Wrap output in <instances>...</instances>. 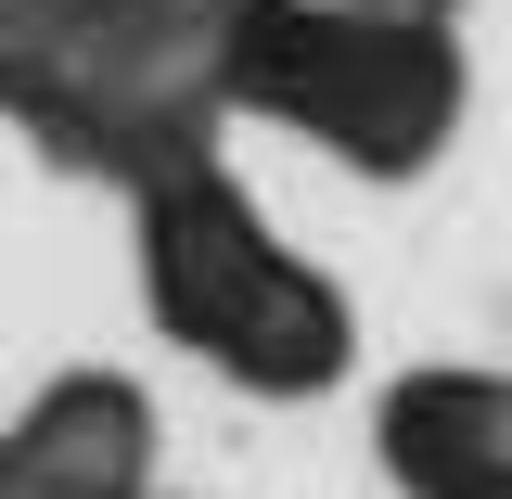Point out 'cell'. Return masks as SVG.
<instances>
[{
    "instance_id": "5",
    "label": "cell",
    "mask_w": 512,
    "mask_h": 499,
    "mask_svg": "<svg viewBox=\"0 0 512 499\" xmlns=\"http://www.w3.org/2000/svg\"><path fill=\"white\" fill-rule=\"evenodd\" d=\"M359 13H397V26H448V0H359Z\"/></svg>"
},
{
    "instance_id": "4",
    "label": "cell",
    "mask_w": 512,
    "mask_h": 499,
    "mask_svg": "<svg viewBox=\"0 0 512 499\" xmlns=\"http://www.w3.org/2000/svg\"><path fill=\"white\" fill-rule=\"evenodd\" d=\"M384 461H397L410 499H512V384H487V372L397 384Z\"/></svg>"
},
{
    "instance_id": "3",
    "label": "cell",
    "mask_w": 512,
    "mask_h": 499,
    "mask_svg": "<svg viewBox=\"0 0 512 499\" xmlns=\"http://www.w3.org/2000/svg\"><path fill=\"white\" fill-rule=\"evenodd\" d=\"M231 90L320 128L346 167H423L461 116V64L436 26H397L359 0H244L231 13Z\"/></svg>"
},
{
    "instance_id": "1",
    "label": "cell",
    "mask_w": 512,
    "mask_h": 499,
    "mask_svg": "<svg viewBox=\"0 0 512 499\" xmlns=\"http://www.w3.org/2000/svg\"><path fill=\"white\" fill-rule=\"evenodd\" d=\"M231 0H0V103L77 167H205Z\"/></svg>"
},
{
    "instance_id": "2",
    "label": "cell",
    "mask_w": 512,
    "mask_h": 499,
    "mask_svg": "<svg viewBox=\"0 0 512 499\" xmlns=\"http://www.w3.org/2000/svg\"><path fill=\"white\" fill-rule=\"evenodd\" d=\"M141 282H154V320L180 333L192 359H218L256 397H308V384L346 372V295L320 282L308 256L269 244L256 205L218 167L141 180Z\"/></svg>"
}]
</instances>
